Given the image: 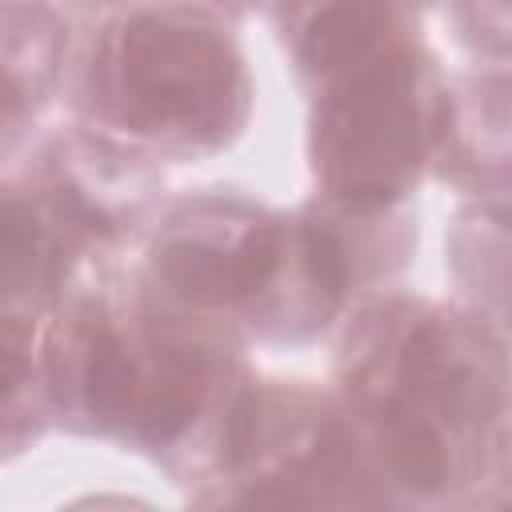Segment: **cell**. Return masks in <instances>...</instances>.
<instances>
[{
	"mask_svg": "<svg viewBox=\"0 0 512 512\" xmlns=\"http://www.w3.org/2000/svg\"><path fill=\"white\" fill-rule=\"evenodd\" d=\"M340 408L392 508L492 512L512 496L504 324L420 292L360 300L332 348Z\"/></svg>",
	"mask_w": 512,
	"mask_h": 512,
	"instance_id": "cell-1",
	"label": "cell"
},
{
	"mask_svg": "<svg viewBox=\"0 0 512 512\" xmlns=\"http://www.w3.org/2000/svg\"><path fill=\"white\" fill-rule=\"evenodd\" d=\"M420 248V212L304 196L272 208L236 188L168 196L136 276L164 300L228 324L248 344L300 348L392 288Z\"/></svg>",
	"mask_w": 512,
	"mask_h": 512,
	"instance_id": "cell-2",
	"label": "cell"
},
{
	"mask_svg": "<svg viewBox=\"0 0 512 512\" xmlns=\"http://www.w3.org/2000/svg\"><path fill=\"white\" fill-rule=\"evenodd\" d=\"M52 428L152 460L188 492L256 376L248 340L152 292L132 260L84 268L40 332Z\"/></svg>",
	"mask_w": 512,
	"mask_h": 512,
	"instance_id": "cell-3",
	"label": "cell"
},
{
	"mask_svg": "<svg viewBox=\"0 0 512 512\" xmlns=\"http://www.w3.org/2000/svg\"><path fill=\"white\" fill-rule=\"evenodd\" d=\"M64 96L72 120L160 164H200L244 136L256 84L232 20L196 0H136L72 44Z\"/></svg>",
	"mask_w": 512,
	"mask_h": 512,
	"instance_id": "cell-4",
	"label": "cell"
},
{
	"mask_svg": "<svg viewBox=\"0 0 512 512\" xmlns=\"http://www.w3.org/2000/svg\"><path fill=\"white\" fill-rule=\"evenodd\" d=\"M184 500L196 508H392L336 392L260 372L244 384Z\"/></svg>",
	"mask_w": 512,
	"mask_h": 512,
	"instance_id": "cell-5",
	"label": "cell"
},
{
	"mask_svg": "<svg viewBox=\"0 0 512 512\" xmlns=\"http://www.w3.org/2000/svg\"><path fill=\"white\" fill-rule=\"evenodd\" d=\"M448 72L424 32L308 92V172L348 208H404L432 172Z\"/></svg>",
	"mask_w": 512,
	"mask_h": 512,
	"instance_id": "cell-6",
	"label": "cell"
},
{
	"mask_svg": "<svg viewBox=\"0 0 512 512\" xmlns=\"http://www.w3.org/2000/svg\"><path fill=\"white\" fill-rule=\"evenodd\" d=\"M16 172L44 200L84 268L128 264L168 200L156 156L80 120L40 136Z\"/></svg>",
	"mask_w": 512,
	"mask_h": 512,
	"instance_id": "cell-7",
	"label": "cell"
},
{
	"mask_svg": "<svg viewBox=\"0 0 512 512\" xmlns=\"http://www.w3.org/2000/svg\"><path fill=\"white\" fill-rule=\"evenodd\" d=\"M440 0H272V28L304 96L328 76L424 32Z\"/></svg>",
	"mask_w": 512,
	"mask_h": 512,
	"instance_id": "cell-8",
	"label": "cell"
},
{
	"mask_svg": "<svg viewBox=\"0 0 512 512\" xmlns=\"http://www.w3.org/2000/svg\"><path fill=\"white\" fill-rule=\"evenodd\" d=\"M72 16L56 0H0V172L20 164L64 96Z\"/></svg>",
	"mask_w": 512,
	"mask_h": 512,
	"instance_id": "cell-9",
	"label": "cell"
},
{
	"mask_svg": "<svg viewBox=\"0 0 512 512\" xmlns=\"http://www.w3.org/2000/svg\"><path fill=\"white\" fill-rule=\"evenodd\" d=\"M508 160V64L452 72L428 176L464 200H508Z\"/></svg>",
	"mask_w": 512,
	"mask_h": 512,
	"instance_id": "cell-10",
	"label": "cell"
},
{
	"mask_svg": "<svg viewBox=\"0 0 512 512\" xmlns=\"http://www.w3.org/2000/svg\"><path fill=\"white\" fill-rule=\"evenodd\" d=\"M84 260L20 172H0V312L48 320Z\"/></svg>",
	"mask_w": 512,
	"mask_h": 512,
	"instance_id": "cell-11",
	"label": "cell"
},
{
	"mask_svg": "<svg viewBox=\"0 0 512 512\" xmlns=\"http://www.w3.org/2000/svg\"><path fill=\"white\" fill-rule=\"evenodd\" d=\"M44 320L0 312V464L24 456L52 428L44 368H40Z\"/></svg>",
	"mask_w": 512,
	"mask_h": 512,
	"instance_id": "cell-12",
	"label": "cell"
},
{
	"mask_svg": "<svg viewBox=\"0 0 512 512\" xmlns=\"http://www.w3.org/2000/svg\"><path fill=\"white\" fill-rule=\"evenodd\" d=\"M504 204L508 200H464L456 212L448 240H444V264L460 288V304L492 316L504 324V288L484 272V264L504 272V260H484V256H504L508 252V232H504Z\"/></svg>",
	"mask_w": 512,
	"mask_h": 512,
	"instance_id": "cell-13",
	"label": "cell"
},
{
	"mask_svg": "<svg viewBox=\"0 0 512 512\" xmlns=\"http://www.w3.org/2000/svg\"><path fill=\"white\" fill-rule=\"evenodd\" d=\"M448 24L476 64H508V0H448Z\"/></svg>",
	"mask_w": 512,
	"mask_h": 512,
	"instance_id": "cell-14",
	"label": "cell"
},
{
	"mask_svg": "<svg viewBox=\"0 0 512 512\" xmlns=\"http://www.w3.org/2000/svg\"><path fill=\"white\" fill-rule=\"evenodd\" d=\"M68 16H84V20H100V16H108V12H120V8H128V4H136V0H56Z\"/></svg>",
	"mask_w": 512,
	"mask_h": 512,
	"instance_id": "cell-15",
	"label": "cell"
},
{
	"mask_svg": "<svg viewBox=\"0 0 512 512\" xmlns=\"http://www.w3.org/2000/svg\"><path fill=\"white\" fill-rule=\"evenodd\" d=\"M196 4H204V8H212V12H220L224 20H244V16H252V12H260V8H268L272 0H196Z\"/></svg>",
	"mask_w": 512,
	"mask_h": 512,
	"instance_id": "cell-16",
	"label": "cell"
}]
</instances>
